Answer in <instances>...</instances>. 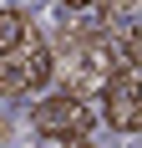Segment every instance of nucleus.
<instances>
[{"label":"nucleus","mask_w":142,"mask_h":148,"mask_svg":"<svg viewBox=\"0 0 142 148\" xmlns=\"http://www.w3.org/2000/svg\"><path fill=\"white\" fill-rule=\"evenodd\" d=\"M51 77V51H46L36 36L15 46L10 56H0V92H26V87H41Z\"/></svg>","instance_id":"f257e3e1"},{"label":"nucleus","mask_w":142,"mask_h":148,"mask_svg":"<svg viewBox=\"0 0 142 148\" xmlns=\"http://www.w3.org/2000/svg\"><path fill=\"white\" fill-rule=\"evenodd\" d=\"M97 10H101V21H107V31L112 26H132V21H137V0H97Z\"/></svg>","instance_id":"39448f33"},{"label":"nucleus","mask_w":142,"mask_h":148,"mask_svg":"<svg viewBox=\"0 0 142 148\" xmlns=\"http://www.w3.org/2000/svg\"><path fill=\"white\" fill-rule=\"evenodd\" d=\"M26 36H30L26 10H10V5H5V10H0V56H10V51L26 41Z\"/></svg>","instance_id":"20e7f679"},{"label":"nucleus","mask_w":142,"mask_h":148,"mask_svg":"<svg viewBox=\"0 0 142 148\" xmlns=\"http://www.w3.org/2000/svg\"><path fill=\"white\" fill-rule=\"evenodd\" d=\"M107 123H112L117 133H137V66H122V72H112V82H107Z\"/></svg>","instance_id":"7ed1b4c3"},{"label":"nucleus","mask_w":142,"mask_h":148,"mask_svg":"<svg viewBox=\"0 0 142 148\" xmlns=\"http://www.w3.org/2000/svg\"><path fill=\"white\" fill-rule=\"evenodd\" d=\"M30 123H36V133H46V138H81L86 128H91V112H86L76 97H46V102H36Z\"/></svg>","instance_id":"f03ea898"},{"label":"nucleus","mask_w":142,"mask_h":148,"mask_svg":"<svg viewBox=\"0 0 142 148\" xmlns=\"http://www.w3.org/2000/svg\"><path fill=\"white\" fill-rule=\"evenodd\" d=\"M61 5H66V10H81V5H91V0H61Z\"/></svg>","instance_id":"423d86ee"}]
</instances>
